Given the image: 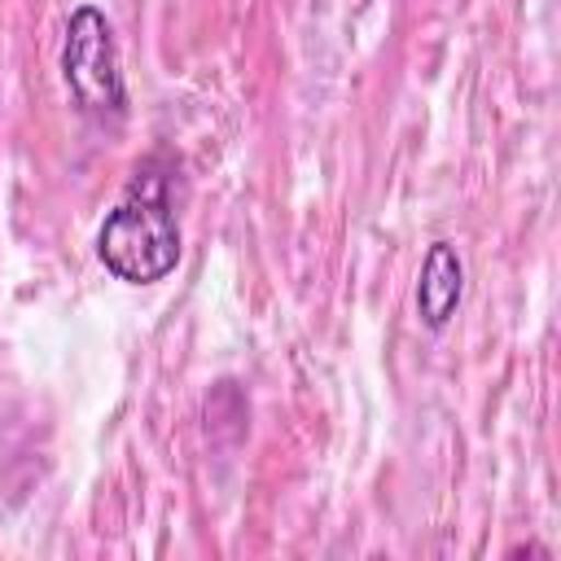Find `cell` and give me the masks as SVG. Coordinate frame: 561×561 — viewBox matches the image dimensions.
I'll list each match as a JSON object with an SVG mask.
<instances>
[{
    "instance_id": "obj_1",
    "label": "cell",
    "mask_w": 561,
    "mask_h": 561,
    "mask_svg": "<svg viewBox=\"0 0 561 561\" xmlns=\"http://www.w3.org/2000/svg\"><path fill=\"white\" fill-rule=\"evenodd\" d=\"M96 259L127 285H158L180 263V224L158 162L136 167L131 188L96 232Z\"/></svg>"
},
{
    "instance_id": "obj_2",
    "label": "cell",
    "mask_w": 561,
    "mask_h": 561,
    "mask_svg": "<svg viewBox=\"0 0 561 561\" xmlns=\"http://www.w3.org/2000/svg\"><path fill=\"white\" fill-rule=\"evenodd\" d=\"M61 79H66L79 114H88L96 123L123 118L127 88H123V70H118V44H114V31L96 4H79L66 22Z\"/></svg>"
},
{
    "instance_id": "obj_3",
    "label": "cell",
    "mask_w": 561,
    "mask_h": 561,
    "mask_svg": "<svg viewBox=\"0 0 561 561\" xmlns=\"http://www.w3.org/2000/svg\"><path fill=\"white\" fill-rule=\"evenodd\" d=\"M465 298V263L451 241H434L425 250L421 276H416V316L425 329H443Z\"/></svg>"
}]
</instances>
